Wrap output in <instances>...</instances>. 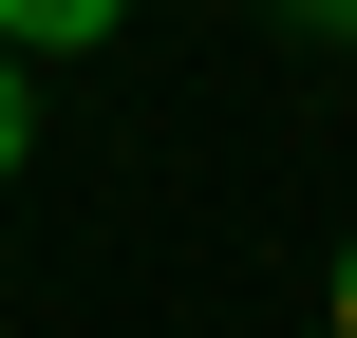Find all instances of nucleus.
Returning <instances> with one entry per match:
<instances>
[{"label": "nucleus", "instance_id": "obj_1", "mask_svg": "<svg viewBox=\"0 0 357 338\" xmlns=\"http://www.w3.org/2000/svg\"><path fill=\"white\" fill-rule=\"evenodd\" d=\"M0 38H19V56H94V38H113V0H0Z\"/></svg>", "mask_w": 357, "mask_h": 338}, {"label": "nucleus", "instance_id": "obj_2", "mask_svg": "<svg viewBox=\"0 0 357 338\" xmlns=\"http://www.w3.org/2000/svg\"><path fill=\"white\" fill-rule=\"evenodd\" d=\"M38 151V94H19V38H0V169Z\"/></svg>", "mask_w": 357, "mask_h": 338}, {"label": "nucleus", "instance_id": "obj_3", "mask_svg": "<svg viewBox=\"0 0 357 338\" xmlns=\"http://www.w3.org/2000/svg\"><path fill=\"white\" fill-rule=\"evenodd\" d=\"M282 19H320V38H357V0H282Z\"/></svg>", "mask_w": 357, "mask_h": 338}, {"label": "nucleus", "instance_id": "obj_4", "mask_svg": "<svg viewBox=\"0 0 357 338\" xmlns=\"http://www.w3.org/2000/svg\"><path fill=\"white\" fill-rule=\"evenodd\" d=\"M339 338H357V245H339Z\"/></svg>", "mask_w": 357, "mask_h": 338}, {"label": "nucleus", "instance_id": "obj_5", "mask_svg": "<svg viewBox=\"0 0 357 338\" xmlns=\"http://www.w3.org/2000/svg\"><path fill=\"white\" fill-rule=\"evenodd\" d=\"M320 338H339V320H320Z\"/></svg>", "mask_w": 357, "mask_h": 338}]
</instances>
